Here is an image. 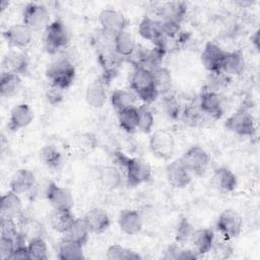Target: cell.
<instances>
[{"label": "cell", "mask_w": 260, "mask_h": 260, "mask_svg": "<svg viewBox=\"0 0 260 260\" xmlns=\"http://www.w3.org/2000/svg\"><path fill=\"white\" fill-rule=\"evenodd\" d=\"M22 87L21 76L12 72H1L0 95L3 99H11L17 95Z\"/></svg>", "instance_id": "28"}, {"label": "cell", "mask_w": 260, "mask_h": 260, "mask_svg": "<svg viewBox=\"0 0 260 260\" xmlns=\"http://www.w3.org/2000/svg\"><path fill=\"white\" fill-rule=\"evenodd\" d=\"M231 82V76L223 73L222 71L218 72H208L202 90L213 91L220 93L225 89Z\"/></svg>", "instance_id": "37"}, {"label": "cell", "mask_w": 260, "mask_h": 260, "mask_svg": "<svg viewBox=\"0 0 260 260\" xmlns=\"http://www.w3.org/2000/svg\"><path fill=\"white\" fill-rule=\"evenodd\" d=\"M180 117L183 119V121L186 124H188L190 126H194V127L202 124L204 118H208L200 109L198 100L193 101V102L189 103L188 105H186L185 108L182 109Z\"/></svg>", "instance_id": "38"}, {"label": "cell", "mask_w": 260, "mask_h": 260, "mask_svg": "<svg viewBox=\"0 0 260 260\" xmlns=\"http://www.w3.org/2000/svg\"><path fill=\"white\" fill-rule=\"evenodd\" d=\"M246 67V61L244 58L243 53L238 51H232L226 52L221 71L229 76L233 75H240L244 72Z\"/></svg>", "instance_id": "31"}, {"label": "cell", "mask_w": 260, "mask_h": 260, "mask_svg": "<svg viewBox=\"0 0 260 260\" xmlns=\"http://www.w3.org/2000/svg\"><path fill=\"white\" fill-rule=\"evenodd\" d=\"M39 156L43 165L51 170H58L63 164L62 153L53 144L44 145L39 152Z\"/></svg>", "instance_id": "34"}, {"label": "cell", "mask_w": 260, "mask_h": 260, "mask_svg": "<svg viewBox=\"0 0 260 260\" xmlns=\"http://www.w3.org/2000/svg\"><path fill=\"white\" fill-rule=\"evenodd\" d=\"M148 146L154 156L169 160L175 151V138L167 129L158 128L151 132Z\"/></svg>", "instance_id": "7"}, {"label": "cell", "mask_w": 260, "mask_h": 260, "mask_svg": "<svg viewBox=\"0 0 260 260\" xmlns=\"http://www.w3.org/2000/svg\"><path fill=\"white\" fill-rule=\"evenodd\" d=\"M72 210H53L50 215V225L52 230L59 234H65L75 219Z\"/></svg>", "instance_id": "33"}, {"label": "cell", "mask_w": 260, "mask_h": 260, "mask_svg": "<svg viewBox=\"0 0 260 260\" xmlns=\"http://www.w3.org/2000/svg\"><path fill=\"white\" fill-rule=\"evenodd\" d=\"M137 96L132 90L128 89H115L110 95L112 108L116 113H119L130 107H134Z\"/></svg>", "instance_id": "32"}, {"label": "cell", "mask_w": 260, "mask_h": 260, "mask_svg": "<svg viewBox=\"0 0 260 260\" xmlns=\"http://www.w3.org/2000/svg\"><path fill=\"white\" fill-rule=\"evenodd\" d=\"M63 91L64 90L49 84V87L46 91V98L50 104L58 105L63 99Z\"/></svg>", "instance_id": "48"}, {"label": "cell", "mask_w": 260, "mask_h": 260, "mask_svg": "<svg viewBox=\"0 0 260 260\" xmlns=\"http://www.w3.org/2000/svg\"><path fill=\"white\" fill-rule=\"evenodd\" d=\"M259 29H257V30H255L254 31V34L251 36V43H252V46L254 47V49L258 52L259 51Z\"/></svg>", "instance_id": "50"}, {"label": "cell", "mask_w": 260, "mask_h": 260, "mask_svg": "<svg viewBox=\"0 0 260 260\" xmlns=\"http://www.w3.org/2000/svg\"><path fill=\"white\" fill-rule=\"evenodd\" d=\"M138 112V130L144 134L152 132L154 126V116L148 105L137 107Z\"/></svg>", "instance_id": "44"}, {"label": "cell", "mask_w": 260, "mask_h": 260, "mask_svg": "<svg viewBox=\"0 0 260 260\" xmlns=\"http://www.w3.org/2000/svg\"><path fill=\"white\" fill-rule=\"evenodd\" d=\"M214 240L215 236L211 229H197L194 230L189 243L193 251L198 256H202L210 252Z\"/></svg>", "instance_id": "24"}, {"label": "cell", "mask_w": 260, "mask_h": 260, "mask_svg": "<svg viewBox=\"0 0 260 260\" xmlns=\"http://www.w3.org/2000/svg\"><path fill=\"white\" fill-rule=\"evenodd\" d=\"M34 118L35 114L29 105L25 103L17 104L10 110L7 127L10 131L16 132L27 127L32 122Z\"/></svg>", "instance_id": "19"}, {"label": "cell", "mask_w": 260, "mask_h": 260, "mask_svg": "<svg viewBox=\"0 0 260 260\" xmlns=\"http://www.w3.org/2000/svg\"><path fill=\"white\" fill-rule=\"evenodd\" d=\"M118 224L124 234L128 236H135L141 232L143 219L138 210L127 208L120 211L118 216Z\"/></svg>", "instance_id": "20"}, {"label": "cell", "mask_w": 260, "mask_h": 260, "mask_svg": "<svg viewBox=\"0 0 260 260\" xmlns=\"http://www.w3.org/2000/svg\"><path fill=\"white\" fill-rule=\"evenodd\" d=\"M215 229L222 239L231 241L240 236L243 229L241 214L233 208H226L218 215Z\"/></svg>", "instance_id": "6"}, {"label": "cell", "mask_w": 260, "mask_h": 260, "mask_svg": "<svg viewBox=\"0 0 260 260\" xmlns=\"http://www.w3.org/2000/svg\"><path fill=\"white\" fill-rule=\"evenodd\" d=\"M29 259L31 258L27 249V245L16 247L8 258V260H29Z\"/></svg>", "instance_id": "49"}, {"label": "cell", "mask_w": 260, "mask_h": 260, "mask_svg": "<svg viewBox=\"0 0 260 260\" xmlns=\"http://www.w3.org/2000/svg\"><path fill=\"white\" fill-rule=\"evenodd\" d=\"M27 249L34 260H47L49 258L48 245L43 236L35 237L27 241Z\"/></svg>", "instance_id": "43"}, {"label": "cell", "mask_w": 260, "mask_h": 260, "mask_svg": "<svg viewBox=\"0 0 260 260\" xmlns=\"http://www.w3.org/2000/svg\"><path fill=\"white\" fill-rule=\"evenodd\" d=\"M194 226L185 216H181L178 220L176 230H175V242L180 245H185L190 242L192 234L194 232Z\"/></svg>", "instance_id": "46"}, {"label": "cell", "mask_w": 260, "mask_h": 260, "mask_svg": "<svg viewBox=\"0 0 260 260\" xmlns=\"http://www.w3.org/2000/svg\"><path fill=\"white\" fill-rule=\"evenodd\" d=\"M89 234L90 232L83 217H76L69 230L64 234V237L84 246L89 239Z\"/></svg>", "instance_id": "36"}, {"label": "cell", "mask_w": 260, "mask_h": 260, "mask_svg": "<svg viewBox=\"0 0 260 260\" xmlns=\"http://www.w3.org/2000/svg\"><path fill=\"white\" fill-rule=\"evenodd\" d=\"M159 96H160L159 106H160L164 114L172 120L178 119L181 116L182 108H181L180 102L176 98V95L172 94L171 92H168V93L159 95Z\"/></svg>", "instance_id": "40"}, {"label": "cell", "mask_w": 260, "mask_h": 260, "mask_svg": "<svg viewBox=\"0 0 260 260\" xmlns=\"http://www.w3.org/2000/svg\"><path fill=\"white\" fill-rule=\"evenodd\" d=\"M44 48L47 53L54 55L68 46L70 34L63 21L55 19L44 30Z\"/></svg>", "instance_id": "4"}, {"label": "cell", "mask_w": 260, "mask_h": 260, "mask_svg": "<svg viewBox=\"0 0 260 260\" xmlns=\"http://www.w3.org/2000/svg\"><path fill=\"white\" fill-rule=\"evenodd\" d=\"M99 23L101 30L111 37H115L119 32L126 29L127 19L125 15L114 8L103 9L99 14Z\"/></svg>", "instance_id": "12"}, {"label": "cell", "mask_w": 260, "mask_h": 260, "mask_svg": "<svg viewBox=\"0 0 260 260\" xmlns=\"http://www.w3.org/2000/svg\"><path fill=\"white\" fill-rule=\"evenodd\" d=\"M2 37L9 48L23 50L32 41V30L23 23H15L3 30Z\"/></svg>", "instance_id": "13"}, {"label": "cell", "mask_w": 260, "mask_h": 260, "mask_svg": "<svg viewBox=\"0 0 260 260\" xmlns=\"http://www.w3.org/2000/svg\"><path fill=\"white\" fill-rule=\"evenodd\" d=\"M229 242L230 241H226L222 238L220 241L214 240V243L212 245L210 252H213V255L215 258L225 259L231 257V255L233 254V248Z\"/></svg>", "instance_id": "47"}, {"label": "cell", "mask_w": 260, "mask_h": 260, "mask_svg": "<svg viewBox=\"0 0 260 260\" xmlns=\"http://www.w3.org/2000/svg\"><path fill=\"white\" fill-rule=\"evenodd\" d=\"M114 50L121 58H129L137 48L134 36L126 29L114 37Z\"/></svg>", "instance_id": "30"}, {"label": "cell", "mask_w": 260, "mask_h": 260, "mask_svg": "<svg viewBox=\"0 0 260 260\" xmlns=\"http://www.w3.org/2000/svg\"><path fill=\"white\" fill-rule=\"evenodd\" d=\"M105 85L106 83L100 79L93 80L87 85L85 90V102L88 106L94 109H101L105 106L108 99Z\"/></svg>", "instance_id": "27"}, {"label": "cell", "mask_w": 260, "mask_h": 260, "mask_svg": "<svg viewBox=\"0 0 260 260\" xmlns=\"http://www.w3.org/2000/svg\"><path fill=\"white\" fill-rule=\"evenodd\" d=\"M224 126L239 136L252 137L256 133V121L247 107H241L226 118Z\"/></svg>", "instance_id": "5"}, {"label": "cell", "mask_w": 260, "mask_h": 260, "mask_svg": "<svg viewBox=\"0 0 260 260\" xmlns=\"http://www.w3.org/2000/svg\"><path fill=\"white\" fill-rule=\"evenodd\" d=\"M114 156L117 167L124 171L125 180L129 187H137L150 181L151 168L145 159L131 157L121 151H116Z\"/></svg>", "instance_id": "1"}, {"label": "cell", "mask_w": 260, "mask_h": 260, "mask_svg": "<svg viewBox=\"0 0 260 260\" xmlns=\"http://www.w3.org/2000/svg\"><path fill=\"white\" fill-rule=\"evenodd\" d=\"M187 13V4L182 1H171L162 3V5L157 8L158 19L168 25L180 26L185 15Z\"/></svg>", "instance_id": "15"}, {"label": "cell", "mask_w": 260, "mask_h": 260, "mask_svg": "<svg viewBox=\"0 0 260 260\" xmlns=\"http://www.w3.org/2000/svg\"><path fill=\"white\" fill-rule=\"evenodd\" d=\"M154 87L158 95L166 94L171 91L173 85V77L171 71L164 66L158 67L152 72Z\"/></svg>", "instance_id": "39"}, {"label": "cell", "mask_w": 260, "mask_h": 260, "mask_svg": "<svg viewBox=\"0 0 260 260\" xmlns=\"http://www.w3.org/2000/svg\"><path fill=\"white\" fill-rule=\"evenodd\" d=\"M57 258L60 260H81L85 256L83 254V246L63 237L58 243Z\"/></svg>", "instance_id": "29"}, {"label": "cell", "mask_w": 260, "mask_h": 260, "mask_svg": "<svg viewBox=\"0 0 260 260\" xmlns=\"http://www.w3.org/2000/svg\"><path fill=\"white\" fill-rule=\"evenodd\" d=\"M211 183L218 192L230 193L237 188L238 178L235 173L229 168L218 167L213 171Z\"/></svg>", "instance_id": "22"}, {"label": "cell", "mask_w": 260, "mask_h": 260, "mask_svg": "<svg viewBox=\"0 0 260 260\" xmlns=\"http://www.w3.org/2000/svg\"><path fill=\"white\" fill-rule=\"evenodd\" d=\"M199 256L193 251L192 248H185L183 245L174 243L168 246L162 256L166 260H181V259H196Z\"/></svg>", "instance_id": "41"}, {"label": "cell", "mask_w": 260, "mask_h": 260, "mask_svg": "<svg viewBox=\"0 0 260 260\" xmlns=\"http://www.w3.org/2000/svg\"><path fill=\"white\" fill-rule=\"evenodd\" d=\"M226 51L220 46L213 42H207L201 52L200 60L208 72H218L221 71Z\"/></svg>", "instance_id": "16"}, {"label": "cell", "mask_w": 260, "mask_h": 260, "mask_svg": "<svg viewBox=\"0 0 260 260\" xmlns=\"http://www.w3.org/2000/svg\"><path fill=\"white\" fill-rule=\"evenodd\" d=\"M35 184H36V176L32 173V171L25 168H21L15 171L14 174L12 175L9 182V187H10V190L20 195L31 190Z\"/></svg>", "instance_id": "26"}, {"label": "cell", "mask_w": 260, "mask_h": 260, "mask_svg": "<svg viewBox=\"0 0 260 260\" xmlns=\"http://www.w3.org/2000/svg\"><path fill=\"white\" fill-rule=\"evenodd\" d=\"M118 124L126 133L132 134L138 130V112L137 107H130L117 113Z\"/></svg>", "instance_id": "35"}, {"label": "cell", "mask_w": 260, "mask_h": 260, "mask_svg": "<svg viewBox=\"0 0 260 260\" xmlns=\"http://www.w3.org/2000/svg\"><path fill=\"white\" fill-rule=\"evenodd\" d=\"M50 22V12L45 5L37 2H28L23 7L22 23L32 31L45 30Z\"/></svg>", "instance_id": "8"}, {"label": "cell", "mask_w": 260, "mask_h": 260, "mask_svg": "<svg viewBox=\"0 0 260 260\" xmlns=\"http://www.w3.org/2000/svg\"><path fill=\"white\" fill-rule=\"evenodd\" d=\"M106 258L108 260H136L141 259V256L129 248H125L119 244H113L108 247Z\"/></svg>", "instance_id": "42"}, {"label": "cell", "mask_w": 260, "mask_h": 260, "mask_svg": "<svg viewBox=\"0 0 260 260\" xmlns=\"http://www.w3.org/2000/svg\"><path fill=\"white\" fill-rule=\"evenodd\" d=\"M198 104L202 112L210 119L218 120L223 115V102L220 93L202 90L198 96Z\"/></svg>", "instance_id": "18"}, {"label": "cell", "mask_w": 260, "mask_h": 260, "mask_svg": "<svg viewBox=\"0 0 260 260\" xmlns=\"http://www.w3.org/2000/svg\"><path fill=\"white\" fill-rule=\"evenodd\" d=\"M98 180L107 190H116L123 183V174L117 166L104 165L98 169Z\"/></svg>", "instance_id": "25"}, {"label": "cell", "mask_w": 260, "mask_h": 260, "mask_svg": "<svg viewBox=\"0 0 260 260\" xmlns=\"http://www.w3.org/2000/svg\"><path fill=\"white\" fill-rule=\"evenodd\" d=\"M129 84L131 90L144 105L149 106L159 96L154 87L152 72L144 68L134 67L129 79Z\"/></svg>", "instance_id": "2"}, {"label": "cell", "mask_w": 260, "mask_h": 260, "mask_svg": "<svg viewBox=\"0 0 260 260\" xmlns=\"http://www.w3.org/2000/svg\"><path fill=\"white\" fill-rule=\"evenodd\" d=\"M83 219L90 234L100 235L106 232L111 224V219L108 212L100 207L89 209L83 216Z\"/></svg>", "instance_id": "23"}, {"label": "cell", "mask_w": 260, "mask_h": 260, "mask_svg": "<svg viewBox=\"0 0 260 260\" xmlns=\"http://www.w3.org/2000/svg\"><path fill=\"white\" fill-rule=\"evenodd\" d=\"M28 69V56L23 50L10 49L2 59V71L12 72L23 76L27 75Z\"/></svg>", "instance_id": "14"}, {"label": "cell", "mask_w": 260, "mask_h": 260, "mask_svg": "<svg viewBox=\"0 0 260 260\" xmlns=\"http://www.w3.org/2000/svg\"><path fill=\"white\" fill-rule=\"evenodd\" d=\"M20 233L26 239V241L42 236L43 233V225L37 219L30 217H23L20 218L19 222L17 223Z\"/></svg>", "instance_id": "45"}, {"label": "cell", "mask_w": 260, "mask_h": 260, "mask_svg": "<svg viewBox=\"0 0 260 260\" xmlns=\"http://www.w3.org/2000/svg\"><path fill=\"white\" fill-rule=\"evenodd\" d=\"M180 158L192 176L196 177L203 176L210 164L208 152L199 145L189 147Z\"/></svg>", "instance_id": "9"}, {"label": "cell", "mask_w": 260, "mask_h": 260, "mask_svg": "<svg viewBox=\"0 0 260 260\" xmlns=\"http://www.w3.org/2000/svg\"><path fill=\"white\" fill-rule=\"evenodd\" d=\"M45 197L53 210H72L74 200L71 191L55 182H50L45 191Z\"/></svg>", "instance_id": "11"}, {"label": "cell", "mask_w": 260, "mask_h": 260, "mask_svg": "<svg viewBox=\"0 0 260 260\" xmlns=\"http://www.w3.org/2000/svg\"><path fill=\"white\" fill-rule=\"evenodd\" d=\"M138 34L142 39L149 41L153 43L154 46L166 50L167 37L165 35L164 24L159 19L144 16L138 25Z\"/></svg>", "instance_id": "10"}, {"label": "cell", "mask_w": 260, "mask_h": 260, "mask_svg": "<svg viewBox=\"0 0 260 260\" xmlns=\"http://www.w3.org/2000/svg\"><path fill=\"white\" fill-rule=\"evenodd\" d=\"M46 76L49 84L66 90L74 82L76 76L75 66L66 58L56 59L47 67Z\"/></svg>", "instance_id": "3"}, {"label": "cell", "mask_w": 260, "mask_h": 260, "mask_svg": "<svg viewBox=\"0 0 260 260\" xmlns=\"http://www.w3.org/2000/svg\"><path fill=\"white\" fill-rule=\"evenodd\" d=\"M168 183L177 189L186 188L192 181V174L185 167L181 158H176L166 167Z\"/></svg>", "instance_id": "17"}, {"label": "cell", "mask_w": 260, "mask_h": 260, "mask_svg": "<svg viewBox=\"0 0 260 260\" xmlns=\"http://www.w3.org/2000/svg\"><path fill=\"white\" fill-rule=\"evenodd\" d=\"M22 212V201L18 193L9 190L1 197L0 218H19Z\"/></svg>", "instance_id": "21"}]
</instances>
